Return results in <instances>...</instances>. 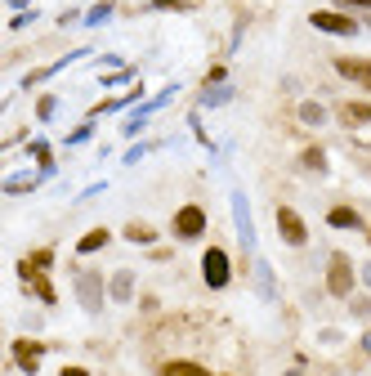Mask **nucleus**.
Returning <instances> with one entry per match:
<instances>
[{
	"label": "nucleus",
	"instance_id": "nucleus-22",
	"mask_svg": "<svg viewBox=\"0 0 371 376\" xmlns=\"http://www.w3.org/2000/svg\"><path fill=\"white\" fill-rule=\"evenodd\" d=\"M188 0H156V9H183Z\"/></svg>",
	"mask_w": 371,
	"mask_h": 376
},
{
	"label": "nucleus",
	"instance_id": "nucleus-18",
	"mask_svg": "<svg viewBox=\"0 0 371 376\" xmlns=\"http://www.w3.org/2000/svg\"><path fill=\"white\" fill-rule=\"evenodd\" d=\"M304 166H309V171H322V166H326V157H322L318 148H309V152H304Z\"/></svg>",
	"mask_w": 371,
	"mask_h": 376
},
{
	"label": "nucleus",
	"instance_id": "nucleus-25",
	"mask_svg": "<svg viewBox=\"0 0 371 376\" xmlns=\"http://www.w3.org/2000/svg\"><path fill=\"white\" fill-rule=\"evenodd\" d=\"M363 350H367V354H371V331H367V336H363Z\"/></svg>",
	"mask_w": 371,
	"mask_h": 376
},
{
	"label": "nucleus",
	"instance_id": "nucleus-13",
	"mask_svg": "<svg viewBox=\"0 0 371 376\" xmlns=\"http://www.w3.org/2000/svg\"><path fill=\"white\" fill-rule=\"evenodd\" d=\"M299 121H304V125H322V121H326V113H322L318 103H299Z\"/></svg>",
	"mask_w": 371,
	"mask_h": 376
},
{
	"label": "nucleus",
	"instance_id": "nucleus-26",
	"mask_svg": "<svg viewBox=\"0 0 371 376\" xmlns=\"http://www.w3.org/2000/svg\"><path fill=\"white\" fill-rule=\"evenodd\" d=\"M363 278H367V283H371V264H367V269H363Z\"/></svg>",
	"mask_w": 371,
	"mask_h": 376
},
{
	"label": "nucleus",
	"instance_id": "nucleus-11",
	"mask_svg": "<svg viewBox=\"0 0 371 376\" xmlns=\"http://www.w3.org/2000/svg\"><path fill=\"white\" fill-rule=\"evenodd\" d=\"M255 287H260L264 300H273V291H278V287H273V269H268L264 260H255Z\"/></svg>",
	"mask_w": 371,
	"mask_h": 376
},
{
	"label": "nucleus",
	"instance_id": "nucleus-20",
	"mask_svg": "<svg viewBox=\"0 0 371 376\" xmlns=\"http://www.w3.org/2000/svg\"><path fill=\"white\" fill-rule=\"evenodd\" d=\"M166 376H206V372H197V368H170Z\"/></svg>",
	"mask_w": 371,
	"mask_h": 376
},
{
	"label": "nucleus",
	"instance_id": "nucleus-1",
	"mask_svg": "<svg viewBox=\"0 0 371 376\" xmlns=\"http://www.w3.org/2000/svg\"><path fill=\"white\" fill-rule=\"evenodd\" d=\"M76 300H81L85 314H98V309H103V278L90 273V269L76 273Z\"/></svg>",
	"mask_w": 371,
	"mask_h": 376
},
{
	"label": "nucleus",
	"instance_id": "nucleus-12",
	"mask_svg": "<svg viewBox=\"0 0 371 376\" xmlns=\"http://www.w3.org/2000/svg\"><path fill=\"white\" fill-rule=\"evenodd\" d=\"M326 220H331L336 229H358V224H363V220H358V211H349V206H336V211L326 215Z\"/></svg>",
	"mask_w": 371,
	"mask_h": 376
},
{
	"label": "nucleus",
	"instance_id": "nucleus-8",
	"mask_svg": "<svg viewBox=\"0 0 371 376\" xmlns=\"http://www.w3.org/2000/svg\"><path fill=\"white\" fill-rule=\"evenodd\" d=\"M336 67H340V76H349V81H363V86H371V63H363V59H340Z\"/></svg>",
	"mask_w": 371,
	"mask_h": 376
},
{
	"label": "nucleus",
	"instance_id": "nucleus-2",
	"mask_svg": "<svg viewBox=\"0 0 371 376\" xmlns=\"http://www.w3.org/2000/svg\"><path fill=\"white\" fill-rule=\"evenodd\" d=\"M326 287H331V296H349L353 291V264H349V256H331V264H326Z\"/></svg>",
	"mask_w": 371,
	"mask_h": 376
},
{
	"label": "nucleus",
	"instance_id": "nucleus-7",
	"mask_svg": "<svg viewBox=\"0 0 371 376\" xmlns=\"http://www.w3.org/2000/svg\"><path fill=\"white\" fill-rule=\"evenodd\" d=\"M202 269H206V283H210V287H228V256H224L219 246H215V251H206Z\"/></svg>",
	"mask_w": 371,
	"mask_h": 376
},
{
	"label": "nucleus",
	"instance_id": "nucleus-5",
	"mask_svg": "<svg viewBox=\"0 0 371 376\" xmlns=\"http://www.w3.org/2000/svg\"><path fill=\"white\" fill-rule=\"evenodd\" d=\"M278 229H282V238H287L291 246H304L309 242V233H304V220H299L291 206H282L278 211Z\"/></svg>",
	"mask_w": 371,
	"mask_h": 376
},
{
	"label": "nucleus",
	"instance_id": "nucleus-4",
	"mask_svg": "<svg viewBox=\"0 0 371 376\" xmlns=\"http://www.w3.org/2000/svg\"><path fill=\"white\" fill-rule=\"evenodd\" d=\"M233 220H237L241 246L255 251V224H251V202H246V193H233Z\"/></svg>",
	"mask_w": 371,
	"mask_h": 376
},
{
	"label": "nucleus",
	"instance_id": "nucleus-6",
	"mask_svg": "<svg viewBox=\"0 0 371 376\" xmlns=\"http://www.w3.org/2000/svg\"><path fill=\"white\" fill-rule=\"evenodd\" d=\"M202 229H206L202 206H183V211L175 215V233H179V238H202Z\"/></svg>",
	"mask_w": 371,
	"mask_h": 376
},
{
	"label": "nucleus",
	"instance_id": "nucleus-3",
	"mask_svg": "<svg viewBox=\"0 0 371 376\" xmlns=\"http://www.w3.org/2000/svg\"><path fill=\"white\" fill-rule=\"evenodd\" d=\"M309 23L318 27V32H331V36H353V32H358V23H353V18H345V13H331V9H318Z\"/></svg>",
	"mask_w": 371,
	"mask_h": 376
},
{
	"label": "nucleus",
	"instance_id": "nucleus-15",
	"mask_svg": "<svg viewBox=\"0 0 371 376\" xmlns=\"http://www.w3.org/2000/svg\"><path fill=\"white\" fill-rule=\"evenodd\" d=\"M228 94H233L228 86H210V90L202 94V103H206V108H219V103H228Z\"/></svg>",
	"mask_w": 371,
	"mask_h": 376
},
{
	"label": "nucleus",
	"instance_id": "nucleus-10",
	"mask_svg": "<svg viewBox=\"0 0 371 376\" xmlns=\"http://www.w3.org/2000/svg\"><path fill=\"white\" fill-rule=\"evenodd\" d=\"M13 350H18V368H23V372H36V363H40V345H32V341H18Z\"/></svg>",
	"mask_w": 371,
	"mask_h": 376
},
{
	"label": "nucleus",
	"instance_id": "nucleus-9",
	"mask_svg": "<svg viewBox=\"0 0 371 376\" xmlns=\"http://www.w3.org/2000/svg\"><path fill=\"white\" fill-rule=\"evenodd\" d=\"M130 296H135V273L130 269L112 273V300H130Z\"/></svg>",
	"mask_w": 371,
	"mask_h": 376
},
{
	"label": "nucleus",
	"instance_id": "nucleus-14",
	"mask_svg": "<svg viewBox=\"0 0 371 376\" xmlns=\"http://www.w3.org/2000/svg\"><path fill=\"white\" fill-rule=\"evenodd\" d=\"M98 246H108V229H94V233H85L76 251H98Z\"/></svg>",
	"mask_w": 371,
	"mask_h": 376
},
{
	"label": "nucleus",
	"instance_id": "nucleus-23",
	"mask_svg": "<svg viewBox=\"0 0 371 376\" xmlns=\"http://www.w3.org/2000/svg\"><path fill=\"white\" fill-rule=\"evenodd\" d=\"M63 376H85V368H63Z\"/></svg>",
	"mask_w": 371,
	"mask_h": 376
},
{
	"label": "nucleus",
	"instance_id": "nucleus-24",
	"mask_svg": "<svg viewBox=\"0 0 371 376\" xmlns=\"http://www.w3.org/2000/svg\"><path fill=\"white\" fill-rule=\"evenodd\" d=\"M345 5H363V9H371V0H345Z\"/></svg>",
	"mask_w": 371,
	"mask_h": 376
},
{
	"label": "nucleus",
	"instance_id": "nucleus-19",
	"mask_svg": "<svg viewBox=\"0 0 371 376\" xmlns=\"http://www.w3.org/2000/svg\"><path fill=\"white\" fill-rule=\"evenodd\" d=\"M108 13H112V5H94V9H90V18H85V23H90V27H94V23H103V18H108Z\"/></svg>",
	"mask_w": 371,
	"mask_h": 376
},
{
	"label": "nucleus",
	"instance_id": "nucleus-21",
	"mask_svg": "<svg viewBox=\"0 0 371 376\" xmlns=\"http://www.w3.org/2000/svg\"><path fill=\"white\" fill-rule=\"evenodd\" d=\"M353 314H363V318H371V300H353Z\"/></svg>",
	"mask_w": 371,
	"mask_h": 376
},
{
	"label": "nucleus",
	"instance_id": "nucleus-17",
	"mask_svg": "<svg viewBox=\"0 0 371 376\" xmlns=\"http://www.w3.org/2000/svg\"><path fill=\"white\" fill-rule=\"evenodd\" d=\"M125 238H130V242H152V229L148 224H130V229H125Z\"/></svg>",
	"mask_w": 371,
	"mask_h": 376
},
{
	"label": "nucleus",
	"instance_id": "nucleus-16",
	"mask_svg": "<svg viewBox=\"0 0 371 376\" xmlns=\"http://www.w3.org/2000/svg\"><path fill=\"white\" fill-rule=\"evenodd\" d=\"M345 117H349V121H371V103H349Z\"/></svg>",
	"mask_w": 371,
	"mask_h": 376
}]
</instances>
